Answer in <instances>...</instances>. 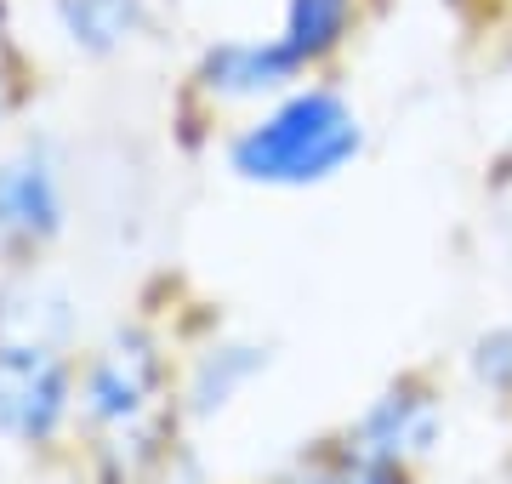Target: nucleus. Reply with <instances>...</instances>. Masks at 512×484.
<instances>
[{
  "instance_id": "1",
  "label": "nucleus",
  "mask_w": 512,
  "mask_h": 484,
  "mask_svg": "<svg viewBox=\"0 0 512 484\" xmlns=\"http://www.w3.org/2000/svg\"><path fill=\"white\" fill-rule=\"evenodd\" d=\"M359 143H365L359 114L336 92H296L268 120L239 131L234 171L251 177V183H274V188L325 183V177H336L359 154Z\"/></svg>"
},
{
  "instance_id": "2",
  "label": "nucleus",
  "mask_w": 512,
  "mask_h": 484,
  "mask_svg": "<svg viewBox=\"0 0 512 484\" xmlns=\"http://www.w3.org/2000/svg\"><path fill=\"white\" fill-rule=\"evenodd\" d=\"M69 410V371L52 348L12 342L0 348V433L46 439Z\"/></svg>"
},
{
  "instance_id": "3",
  "label": "nucleus",
  "mask_w": 512,
  "mask_h": 484,
  "mask_svg": "<svg viewBox=\"0 0 512 484\" xmlns=\"http://www.w3.org/2000/svg\"><path fill=\"white\" fill-rule=\"evenodd\" d=\"M154 382H160V359L148 354V342L126 336V342H114L109 354L92 365L86 376V410H92V422L103 428H126L148 410L154 399Z\"/></svg>"
},
{
  "instance_id": "4",
  "label": "nucleus",
  "mask_w": 512,
  "mask_h": 484,
  "mask_svg": "<svg viewBox=\"0 0 512 484\" xmlns=\"http://www.w3.org/2000/svg\"><path fill=\"white\" fill-rule=\"evenodd\" d=\"M302 75V57L285 40H228L205 57V86L222 97H274Z\"/></svg>"
},
{
  "instance_id": "5",
  "label": "nucleus",
  "mask_w": 512,
  "mask_h": 484,
  "mask_svg": "<svg viewBox=\"0 0 512 484\" xmlns=\"http://www.w3.org/2000/svg\"><path fill=\"white\" fill-rule=\"evenodd\" d=\"M439 439V405L421 388H393L382 405L365 416L359 428V456H376V462H399V456H421Z\"/></svg>"
},
{
  "instance_id": "6",
  "label": "nucleus",
  "mask_w": 512,
  "mask_h": 484,
  "mask_svg": "<svg viewBox=\"0 0 512 484\" xmlns=\"http://www.w3.org/2000/svg\"><path fill=\"white\" fill-rule=\"evenodd\" d=\"M57 228V177L46 160L23 154L0 166V234L6 240H46Z\"/></svg>"
},
{
  "instance_id": "7",
  "label": "nucleus",
  "mask_w": 512,
  "mask_h": 484,
  "mask_svg": "<svg viewBox=\"0 0 512 484\" xmlns=\"http://www.w3.org/2000/svg\"><path fill=\"white\" fill-rule=\"evenodd\" d=\"M348 23H353V0H291L285 6V46L302 63H313V57L342 46Z\"/></svg>"
},
{
  "instance_id": "8",
  "label": "nucleus",
  "mask_w": 512,
  "mask_h": 484,
  "mask_svg": "<svg viewBox=\"0 0 512 484\" xmlns=\"http://www.w3.org/2000/svg\"><path fill=\"white\" fill-rule=\"evenodd\" d=\"M57 12L69 23V35L92 52H109L137 29V0H57Z\"/></svg>"
},
{
  "instance_id": "9",
  "label": "nucleus",
  "mask_w": 512,
  "mask_h": 484,
  "mask_svg": "<svg viewBox=\"0 0 512 484\" xmlns=\"http://www.w3.org/2000/svg\"><path fill=\"white\" fill-rule=\"evenodd\" d=\"M256 365H262V354H256V348H222L217 359H205L200 382H194V410L228 405V393H234L245 376H256Z\"/></svg>"
},
{
  "instance_id": "10",
  "label": "nucleus",
  "mask_w": 512,
  "mask_h": 484,
  "mask_svg": "<svg viewBox=\"0 0 512 484\" xmlns=\"http://www.w3.org/2000/svg\"><path fill=\"white\" fill-rule=\"evenodd\" d=\"M473 371H478V382H490V388H512V331H490L478 342Z\"/></svg>"
},
{
  "instance_id": "11",
  "label": "nucleus",
  "mask_w": 512,
  "mask_h": 484,
  "mask_svg": "<svg viewBox=\"0 0 512 484\" xmlns=\"http://www.w3.org/2000/svg\"><path fill=\"white\" fill-rule=\"evenodd\" d=\"M313 484H404V473L393 462H376V456H359L353 467H336V473H325V479Z\"/></svg>"
}]
</instances>
